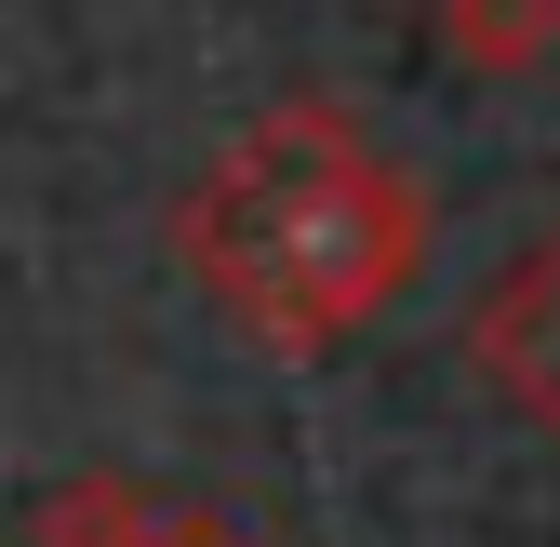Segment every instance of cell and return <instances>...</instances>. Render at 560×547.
Returning <instances> with one entry per match:
<instances>
[{
	"instance_id": "obj_1",
	"label": "cell",
	"mask_w": 560,
	"mask_h": 547,
	"mask_svg": "<svg viewBox=\"0 0 560 547\" xmlns=\"http://www.w3.org/2000/svg\"><path fill=\"white\" fill-rule=\"evenodd\" d=\"M428 241H441V200L334 94L254 107L174 200V267L280 361H320L347 334H374L428 281Z\"/></svg>"
},
{
	"instance_id": "obj_2",
	"label": "cell",
	"mask_w": 560,
	"mask_h": 547,
	"mask_svg": "<svg viewBox=\"0 0 560 547\" xmlns=\"http://www.w3.org/2000/svg\"><path fill=\"white\" fill-rule=\"evenodd\" d=\"M467 374L560 454V214L467 294Z\"/></svg>"
},
{
	"instance_id": "obj_3",
	"label": "cell",
	"mask_w": 560,
	"mask_h": 547,
	"mask_svg": "<svg viewBox=\"0 0 560 547\" xmlns=\"http://www.w3.org/2000/svg\"><path fill=\"white\" fill-rule=\"evenodd\" d=\"M40 547H254V534H228L214 508H161L120 467H81L67 494H40Z\"/></svg>"
},
{
	"instance_id": "obj_4",
	"label": "cell",
	"mask_w": 560,
	"mask_h": 547,
	"mask_svg": "<svg viewBox=\"0 0 560 547\" xmlns=\"http://www.w3.org/2000/svg\"><path fill=\"white\" fill-rule=\"evenodd\" d=\"M428 40L467 81H521V67L560 54V0H428Z\"/></svg>"
}]
</instances>
